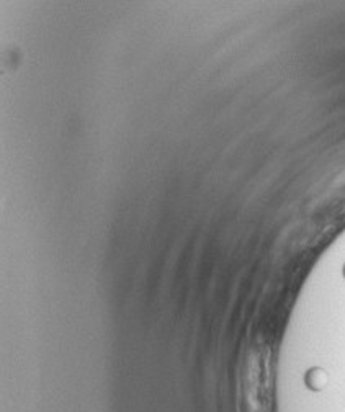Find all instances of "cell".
<instances>
[{"label": "cell", "instance_id": "6da1fadb", "mask_svg": "<svg viewBox=\"0 0 345 412\" xmlns=\"http://www.w3.org/2000/svg\"><path fill=\"white\" fill-rule=\"evenodd\" d=\"M344 276H345V265H344Z\"/></svg>", "mask_w": 345, "mask_h": 412}]
</instances>
